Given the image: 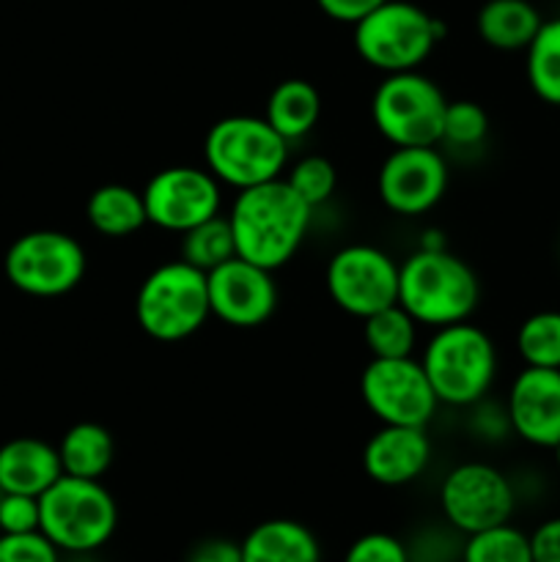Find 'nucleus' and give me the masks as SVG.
Here are the masks:
<instances>
[{"mask_svg":"<svg viewBox=\"0 0 560 562\" xmlns=\"http://www.w3.org/2000/svg\"><path fill=\"white\" fill-rule=\"evenodd\" d=\"M225 217L234 231L236 256L275 272L285 267L307 239L313 209L280 176L236 192Z\"/></svg>","mask_w":560,"mask_h":562,"instance_id":"obj_1","label":"nucleus"},{"mask_svg":"<svg viewBox=\"0 0 560 562\" xmlns=\"http://www.w3.org/2000/svg\"><path fill=\"white\" fill-rule=\"evenodd\" d=\"M481 302V280L464 258L443 250L415 252L399 263V305L412 313L421 327H448L470 322Z\"/></svg>","mask_w":560,"mask_h":562,"instance_id":"obj_2","label":"nucleus"},{"mask_svg":"<svg viewBox=\"0 0 560 562\" xmlns=\"http://www.w3.org/2000/svg\"><path fill=\"white\" fill-rule=\"evenodd\" d=\"M417 360L439 404L456 409H470L486 398L500 366L494 340L470 322L434 329Z\"/></svg>","mask_w":560,"mask_h":562,"instance_id":"obj_3","label":"nucleus"},{"mask_svg":"<svg viewBox=\"0 0 560 562\" xmlns=\"http://www.w3.org/2000/svg\"><path fill=\"white\" fill-rule=\"evenodd\" d=\"M291 143L264 115H225L214 121L203 140V162L223 187L236 192L280 179L289 168Z\"/></svg>","mask_w":560,"mask_h":562,"instance_id":"obj_4","label":"nucleus"},{"mask_svg":"<svg viewBox=\"0 0 560 562\" xmlns=\"http://www.w3.org/2000/svg\"><path fill=\"white\" fill-rule=\"evenodd\" d=\"M38 530L60 554H97L119 527V505L102 481L60 475L38 497Z\"/></svg>","mask_w":560,"mask_h":562,"instance_id":"obj_5","label":"nucleus"},{"mask_svg":"<svg viewBox=\"0 0 560 562\" xmlns=\"http://www.w3.org/2000/svg\"><path fill=\"white\" fill-rule=\"evenodd\" d=\"M212 316L206 272L192 263H159L143 278L135 296V322L148 338L159 344H179L192 338Z\"/></svg>","mask_w":560,"mask_h":562,"instance_id":"obj_6","label":"nucleus"},{"mask_svg":"<svg viewBox=\"0 0 560 562\" xmlns=\"http://www.w3.org/2000/svg\"><path fill=\"white\" fill-rule=\"evenodd\" d=\"M443 36V22L410 0H384L355 22L357 55L384 75L421 69Z\"/></svg>","mask_w":560,"mask_h":562,"instance_id":"obj_7","label":"nucleus"},{"mask_svg":"<svg viewBox=\"0 0 560 562\" xmlns=\"http://www.w3.org/2000/svg\"><path fill=\"white\" fill-rule=\"evenodd\" d=\"M448 99L443 88L415 71L384 75L371 97V121L393 148L439 146Z\"/></svg>","mask_w":560,"mask_h":562,"instance_id":"obj_8","label":"nucleus"},{"mask_svg":"<svg viewBox=\"0 0 560 562\" xmlns=\"http://www.w3.org/2000/svg\"><path fill=\"white\" fill-rule=\"evenodd\" d=\"M5 278L16 291L53 300L75 291L88 269L86 247L66 231H27L5 250Z\"/></svg>","mask_w":560,"mask_h":562,"instance_id":"obj_9","label":"nucleus"},{"mask_svg":"<svg viewBox=\"0 0 560 562\" xmlns=\"http://www.w3.org/2000/svg\"><path fill=\"white\" fill-rule=\"evenodd\" d=\"M360 395L382 426L428 428L443 406L417 357H371L360 373Z\"/></svg>","mask_w":560,"mask_h":562,"instance_id":"obj_10","label":"nucleus"},{"mask_svg":"<svg viewBox=\"0 0 560 562\" xmlns=\"http://www.w3.org/2000/svg\"><path fill=\"white\" fill-rule=\"evenodd\" d=\"M324 285L338 311L362 322L399 302V261L382 247L355 241L333 252L324 269Z\"/></svg>","mask_w":560,"mask_h":562,"instance_id":"obj_11","label":"nucleus"},{"mask_svg":"<svg viewBox=\"0 0 560 562\" xmlns=\"http://www.w3.org/2000/svg\"><path fill=\"white\" fill-rule=\"evenodd\" d=\"M516 508L514 483L497 467L483 461L456 464L439 483V510L461 536L511 521Z\"/></svg>","mask_w":560,"mask_h":562,"instance_id":"obj_12","label":"nucleus"},{"mask_svg":"<svg viewBox=\"0 0 560 562\" xmlns=\"http://www.w3.org/2000/svg\"><path fill=\"white\" fill-rule=\"evenodd\" d=\"M141 192L148 223L168 234H187L203 220L217 217L223 209V184L206 165H170L157 170Z\"/></svg>","mask_w":560,"mask_h":562,"instance_id":"obj_13","label":"nucleus"},{"mask_svg":"<svg viewBox=\"0 0 560 562\" xmlns=\"http://www.w3.org/2000/svg\"><path fill=\"white\" fill-rule=\"evenodd\" d=\"M448 181V159L437 146H401L379 165L377 192L399 217H421L443 201Z\"/></svg>","mask_w":560,"mask_h":562,"instance_id":"obj_14","label":"nucleus"},{"mask_svg":"<svg viewBox=\"0 0 560 562\" xmlns=\"http://www.w3.org/2000/svg\"><path fill=\"white\" fill-rule=\"evenodd\" d=\"M206 283L212 316L228 327L256 329L278 311L280 291L272 269H264L239 256L206 272Z\"/></svg>","mask_w":560,"mask_h":562,"instance_id":"obj_15","label":"nucleus"},{"mask_svg":"<svg viewBox=\"0 0 560 562\" xmlns=\"http://www.w3.org/2000/svg\"><path fill=\"white\" fill-rule=\"evenodd\" d=\"M511 434L533 448L560 445V368L525 366L514 376L505 398Z\"/></svg>","mask_w":560,"mask_h":562,"instance_id":"obj_16","label":"nucleus"},{"mask_svg":"<svg viewBox=\"0 0 560 562\" xmlns=\"http://www.w3.org/2000/svg\"><path fill=\"white\" fill-rule=\"evenodd\" d=\"M434 442L423 426H379L362 448V470L388 488L410 486L428 470Z\"/></svg>","mask_w":560,"mask_h":562,"instance_id":"obj_17","label":"nucleus"},{"mask_svg":"<svg viewBox=\"0 0 560 562\" xmlns=\"http://www.w3.org/2000/svg\"><path fill=\"white\" fill-rule=\"evenodd\" d=\"M64 475L58 448L36 437H16L0 445V492L42 497Z\"/></svg>","mask_w":560,"mask_h":562,"instance_id":"obj_18","label":"nucleus"},{"mask_svg":"<svg viewBox=\"0 0 560 562\" xmlns=\"http://www.w3.org/2000/svg\"><path fill=\"white\" fill-rule=\"evenodd\" d=\"M239 547L242 562H322L316 532L296 519L258 521Z\"/></svg>","mask_w":560,"mask_h":562,"instance_id":"obj_19","label":"nucleus"},{"mask_svg":"<svg viewBox=\"0 0 560 562\" xmlns=\"http://www.w3.org/2000/svg\"><path fill=\"white\" fill-rule=\"evenodd\" d=\"M264 119L283 140L296 143L316 130L322 119V93L302 77L278 82L264 108Z\"/></svg>","mask_w":560,"mask_h":562,"instance_id":"obj_20","label":"nucleus"},{"mask_svg":"<svg viewBox=\"0 0 560 562\" xmlns=\"http://www.w3.org/2000/svg\"><path fill=\"white\" fill-rule=\"evenodd\" d=\"M541 14L530 0H486L475 16L483 44L503 53L527 49L541 27Z\"/></svg>","mask_w":560,"mask_h":562,"instance_id":"obj_21","label":"nucleus"},{"mask_svg":"<svg viewBox=\"0 0 560 562\" xmlns=\"http://www.w3.org/2000/svg\"><path fill=\"white\" fill-rule=\"evenodd\" d=\"M86 217L97 234L126 239L148 223L143 192L130 184H102L88 195Z\"/></svg>","mask_w":560,"mask_h":562,"instance_id":"obj_22","label":"nucleus"},{"mask_svg":"<svg viewBox=\"0 0 560 562\" xmlns=\"http://www.w3.org/2000/svg\"><path fill=\"white\" fill-rule=\"evenodd\" d=\"M60 467L64 475L102 481L115 459L113 434L102 423L82 420L75 423L58 442Z\"/></svg>","mask_w":560,"mask_h":562,"instance_id":"obj_23","label":"nucleus"},{"mask_svg":"<svg viewBox=\"0 0 560 562\" xmlns=\"http://www.w3.org/2000/svg\"><path fill=\"white\" fill-rule=\"evenodd\" d=\"M417 333H421V324L399 302L362 318V340H366V349L371 351V357H379V360L415 357Z\"/></svg>","mask_w":560,"mask_h":562,"instance_id":"obj_24","label":"nucleus"},{"mask_svg":"<svg viewBox=\"0 0 560 562\" xmlns=\"http://www.w3.org/2000/svg\"><path fill=\"white\" fill-rule=\"evenodd\" d=\"M525 53V71L533 93L541 102L560 108V16L541 22Z\"/></svg>","mask_w":560,"mask_h":562,"instance_id":"obj_25","label":"nucleus"},{"mask_svg":"<svg viewBox=\"0 0 560 562\" xmlns=\"http://www.w3.org/2000/svg\"><path fill=\"white\" fill-rule=\"evenodd\" d=\"M179 252L181 261L192 263V267L203 269V272H212V269L223 267L225 261L236 258V241L228 217L217 214V217L203 220L201 225L181 234Z\"/></svg>","mask_w":560,"mask_h":562,"instance_id":"obj_26","label":"nucleus"},{"mask_svg":"<svg viewBox=\"0 0 560 562\" xmlns=\"http://www.w3.org/2000/svg\"><path fill=\"white\" fill-rule=\"evenodd\" d=\"M461 562H533L530 536L511 521L464 536Z\"/></svg>","mask_w":560,"mask_h":562,"instance_id":"obj_27","label":"nucleus"},{"mask_svg":"<svg viewBox=\"0 0 560 562\" xmlns=\"http://www.w3.org/2000/svg\"><path fill=\"white\" fill-rule=\"evenodd\" d=\"M516 351L533 368H560V311H538L519 324Z\"/></svg>","mask_w":560,"mask_h":562,"instance_id":"obj_28","label":"nucleus"},{"mask_svg":"<svg viewBox=\"0 0 560 562\" xmlns=\"http://www.w3.org/2000/svg\"><path fill=\"white\" fill-rule=\"evenodd\" d=\"M285 181L291 184V190L302 198L311 209L324 206L329 198L335 195V187H338V170L322 154H307V157L296 159L285 168Z\"/></svg>","mask_w":560,"mask_h":562,"instance_id":"obj_29","label":"nucleus"},{"mask_svg":"<svg viewBox=\"0 0 560 562\" xmlns=\"http://www.w3.org/2000/svg\"><path fill=\"white\" fill-rule=\"evenodd\" d=\"M489 135V115L472 99H456L445 108L443 119V135H439V146L456 148V151H470L478 148Z\"/></svg>","mask_w":560,"mask_h":562,"instance_id":"obj_30","label":"nucleus"},{"mask_svg":"<svg viewBox=\"0 0 560 562\" xmlns=\"http://www.w3.org/2000/svg\"><path fill=\"white\" fill-rule=\"evenodd\" d=\"M406 543L410 562H461L464 536L445 521V525L421 527Z\"/></svg>","mask_w":560,"mask_h":562,"instance_id":"obj_31","label":"nucleus"},{"mask_svg":"<svg viewBox=\"0 0 560 562\" xmlns=\"http://www.w3.org/2000/svg\"><path fill=\"white\" fill-rule=\"evenodd\" d=\"M0 562H64V554L42 530L20 536L0 532Z\"/></svg>","mask_w":560,"mask_h":562,"instance_id":"obj_32","label":"nucleus"},{"mask_svg":"<svg viewBox=\"0 0 560 562\" xmlns=\"http://www.w3.org/2000/svg\"><path fill=\"white\" fill-rule=\"evenodd\" d=\"M344 562H410V552L406 543L390 532H366L351 541Z\"/></svg>","mask_w":560,"mask_h":562,"instance_id":"obj_33","label":"nucleus"},{"mask_svg":"<svg viewBox=\"0 0 560 562\" xmlns=\"http://www.w3.org/2000/svg\"><path fill=\"white\" fill-rule=\"evenodd\" d=\"M38 519H42L38 516V497L0 492V532L3 536L36 532Z\"/></svg>","mask_w":560,"mask_h":562,"instance_id":"obj_34","label":"nucleus"},{"mask_svg":"<svg viewBox=\"0 0 560 562\" xmlns=\"http://www.w3.org/2000/svg\"><path fill=\"white\" fill-rule=\"evenodd\" d=\"M184 562H242V547L239 541H231V538H203V541L192 543Z\"/></svg>","mask_w":560,"mask_h":562,"instance_id":"obj_35","label":"nucleus"},{"mask_svg":"<svg viewBox=\"0 0 560 562\" xmlns=\"http://www.w3.org/2000/svg\"><path fill=\"white\" fill-rule=\"evenodd\" d=\"M533 562H560V516L538 525L530 536Z\"/></svg>","mask_w":560,"mask_h":562,"instance_id":"obj_36","label":"nucleus"},{"mask_svg":"<svg viewBox=\"0 0 560 562\" xmlns=\"http://www.w3.org/2000/svg\"><path fill=\"white\" fill-rule=\"evenodd\" d=\"M384 0H316L318 9L335 22H346V25H355L362 16L371 14L377 5H382Z\"/></svg>","mask_w":560,"mask_h":562,"instance_id":"obj_37","label":"nucleus"},{"mask_svg":"<svg viewBox=\"0 0 560 562\" xmlns=\"http://www.w3.org/2000/svg\"><path fill=\"white\" fill-rule=\"evenodd\" d=\"M417 247H423V250H443L445 239H443V234H439V231L428 228L426 234H423V241Z\"/></svg>","mask_w":560,"mask_h":562,"instance_id":"obj_38","label":"nucleus"},{"mask_svg":"<svg viewBox=\"0 0 560 562\" xmlns=\"http://www.w3.org/2000/svg\"><path fill=\"white\" fill-rule=\"evenodd\" d=\"M555 464H558V472H560V445L555 448Z\"/></svg>","mask_w":560,"mask_h":562,"instance_id":"obj_39","label":"nucleus"}]
</instances>
